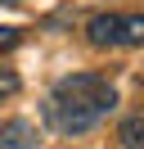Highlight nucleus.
I'll return each mask as SVG.
<instances>
[{
	"instance_id": "nucleus-4",
	"label": "nucleus",
	"mask_w": 144,
	"mask_h": 149,
	"mask_svg": "<svg viewBox=\"0 0 144 149\" xmlns=\"http://www.w3.org/2000/svg\"><path fill=\"white\" fill-rule=\"evenodd\" d=\"M117 140H122V149H144V109H140V113H131V118L122 122Z\"/></svg>"
},
{
	"instance_id": "nucleus-7",
	"label": "nucleus",
	"mask_w": 144,
	"mask_h": 149,
	"mask_svg": "<svg viewBox=\"0 0 144 149\" xmlns=\"http://www.w3.org/2000/svg\"><path fill=\"white\" fill-rule=\"evenodd\" d=\"M9 5H14V0H9Z\"/></svg>"
},
{
	"instance_id": "nucleus-5",
	"label": "nucleus",
	"mask_w": 144,
	"mask_h": 149,
	"mask_svg": "<svg viewBox=\"0 0 144 149\" xmlns=\"http://www.w3.org/2000/svg\"><path fill=\"white\" fill-rule=\"evenodd\" d=\"M18 86H23V81H18V72H14V68H0V100L18 95Z\"/></svg>"
},
{
	"instance_id": "nucleus-1",
	"label": "nucleus",
	"mask_w": 144,
	"mask_h": 149,
	"mask_svg": "<svg viewBox=\"0 0 144 149\" xmlns=\"http://www.w3.org/2000/svg\"><path fill=\"white\" fill-rule=\"evenodd\" d=\"M113 109H117V91H113L108 77L72 72V77H63V81L45 95L41 118H45V127L59 131V136H81V131L99 127Z\"/></svg>"
},
{
	"instance_id": "nucleus-3",
	"label": "nucleus",
	"mask_w": 144,
	"mask_h": 149,
	"mask_svg": "<svg viewBox=\"0 0 144 149\" xmlns=\"http://www.w3.org/2000/svg\"><path fill=\"white\" fill-rule=\"evenodd\" d=\"M36 145H41L36 122H27V118H9V122H0V149H36Z\"/></svg>"
},
{
	"instance_id": "nucleus-2",
	"label": "nucleus",
	"mask_w": 144,
	"mask_h": 149,
	"mask_svg": "<svg viewBox=\"0 0 144 149\" xmlns=\"http://www.w3.org/2000/svg\"><path fill=\"white\" fill-rule=\"evenodd\" d=\"M86 41L99 50H135L144 45V14H95L86 23Z\"/></svg>"
},
{
	"instance_id": "nucleus-6",
	"label": "nucleus",
	"mask_w": 144,
	"mask_h": 149,
	"mask_svg": "<svg viewBox=\"0 0 144 149\" xmlns=\"http://www.w3.org/2000/svg\"><path fill=\"white\" fill-rule=\"evenodd\" d=\"M18 45V27H0V50H14Z\"/></svg>"
}]
</instances>
